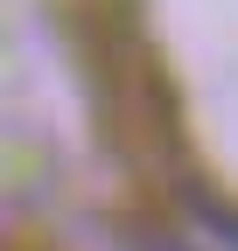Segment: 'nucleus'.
Wrapping results in <instances>:
<instances>
[{"mask_svg": "<svg viewBox=\"0 0 238 251\" xmlns=\"http://www.w3.org/2000/svg\"><path fill=\"white\" fill-rule=\"evenodd\" d=\"M140 251H189L182 237H140Z\"/></svg>", "mask_w": 238, "mask_h": 251, "instance_id": "f03ea898", "label": "nucleus"}, {"mask_svg": "<svg viewBox=\"0 0 238 251\" xmlns=\"http://www.w3.org/2000/svg\"><path fill=\"white\" fill-rule=\"evenodd\" d=\"M189 209H196L203 224H210V230H217V237H224V244L238 251V209H224L217 196H203V188H189Z\"/></svg>", "mask_w": 238, "mask_h": 251, "instance_id": "f257e3e1", "label": "nucleus"}]
</instances>
